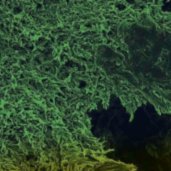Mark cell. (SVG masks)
<instances>
[{
    "label": "cell",
    "instance_id": "obj_1",
    "mask_svg": "<svg viewBox=\"0 0 171 171\" xmlns=\"http://www.w3.org/2000/svg\"><path fill=\"white\" fill-rule=\"evenodd\" d=\"M69 58H70V56L68 54H65V53H63V52H62L58 59H59V61L61 62V64H64V63H66L69 60Z\"/></svg>",
    "mask_w": 171,
    "mask_h": 171
}]
</instances>
